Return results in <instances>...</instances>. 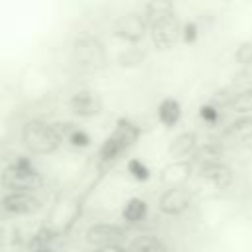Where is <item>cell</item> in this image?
Instances as JSON below:
<instances>
[{
	"label": "cell",
	"mask_w": 252,
	"mask_h": 252,
	"mask_svg": "<svg viewBox=\"0 0 252 252\" xmlns=\"http://www.w3.org/2000/svg\"><path fill=\"white\" fill-rule=\"evenodd\" d=\"M128 236V230L124 224L110 222V220H100L93 222L85 228V242L93 248H102V246H112V244H124Z\"/></svg>",
	"instance_id": "cell-12"
},
{
	"label": "cell",
	"mask_w": 252,
	"mask_h": 252,
	"mask_svg": "<svg viewBox=\"0 0 252 252\" xmlns=\"http://www.w3.org/2000/svg\"><path fill=\"white\" fill-rule=\"evenodd\" d=\"M14 87H16V93L22 104H41L53 94L55 81L43 65L30 63L22 69Z\"/></svg>",
	"instance_id": "cell-6"
},
{
	"label": "cell",
	"mask_w": 252,
	"mask_h": 252,
	"mask_svg": "<svg viewBox=\"0 0 252 252\" xmlns=\"http://www.w3.org/2000/svg\"><path fill=\"white\" fill-rule=\"evenodd\" d=\"M43 199L37 193H20L10 191L0 195V222L6 219L33 217L43 209Z\"/></svg>",
	"instance_id": "cell-9"
},
{
	"label": "cell",
	"mask_w": 252,
	"mask_h": 252,
	"mask_svg": "<svg viewBox=\"0 0 252 252\" xmlns=\"http://www.w3.org/2000/svg\"><path fill=\"white\" fill-rule=\"evenodd\" d=\"M140 126L128 118H120L116 122V126L112 128V132L102 140V144L98 146L96 154H94V167L96 171L104 173L108 171L112 165H116L140 140Z\"/></svg>",
	"instance_id": "cell-2"
},
{
	"label": "cell",
	"mask_w": 252,
	"mask_h": 252,
	"mask_svg": "<svg viewBox=\"0 0 252 252\" xmlns=\"http://www.w3.org/2000/svg\"><path fill=\"white\" fill-rule=\"evenodd\" d=\"M20 142L30 156L37 158H51L61 152L63 138L55 126L45 118L33 116L20 124Z\"/></svg>",
	"instance_id": "cell-4"
},
{
	"label": "cell",
	"mask_w": 252,
	"mask_h": 252,
	"mask_svg": "<svg viewBox=\"0 0 252 252\" xmlns=\"http://www.w3.org/2000/svg\"><path fill=\"white\" fill-rule=\"evenodd\" d=\"M128 252H171V250L161 236L144 232V234L134 236L128 242Z\"/></svg>",
	"instance_id": "cell-21"
},
{
	"label": "cell",
	"mask_w": 252,
	"mask_h": 252,
	"mask_svg": "<svg viewBox=\"0 0 252 252\" xmlns=\"http://www.w3.org/2000/svg\"><path fill=\"white\" fill-rule=\"evenodd\" d=\"M197 165L193 159H177L169 161L161 167L159 171V183L163 189H173V187H189L191 177L195 175Z\"/></svg>",
	"instance_id": "cell-16"
},
{
	"label": "cell",
	"mask_w": 252,
	"mask_h": 252,
	"mask_svg": "<svg viewBox=\"0 0 252 252\" xmlns=\"http://www.w3.org/2000/svg\"><path fill=\"white\" fill-rule=\"evenodd\" d=\"M195 252H226V250L222 248V244H220L217 238H211V240L201 242L199 248H197Z\"/></svg>",
	"instance_id": "cell-30"
},
{
	"label": "cell",
	"mask_w": 252,
	"mask_h": 252,
	"mask_svg": "<svg viewBox=\"0 0 252 252\" xmlns=\"http://www.w3.org/2000/svg\"><path fill=\"white\" fill-rule=\"evenodd\" d=\"M244 217H246V220H248V222L252 224V207H250V209H248V211L244 213Z\"/></svg>",
	"instance_id": "cell-32"
},
{
	"label": "cell",
	"mask_w": 252,
	"mask_h": 252,
	"mask_svg": "<svg viewBox=\"0 0 252 252\" xmlns=\"http://www.w3.org/2000/svg\"><path fill=\"white\" fill-rule=\"evenodd\" d=\"M148 24H150V39L152 45L159 51L171 49L179 39L183 32V24L179 22L173 4L171 2H150L144 10Z\"/></svg>",
	"instance_id": "cell-3"
},
{
	"label": "cell",
	"mask_w": 252,
	"mask_h": 252,
	"mask_svg": "<svg viewBox=\"0 0 252 252\" xmlns=\"http://www.w3.org/2000/svg\"><path fill=\"white\" fill-rule=\"evenodd\" d=\"M226 134L234 140H240V142H248L252 140V114H242V116H236L228 128H226Z\"/></svg>",
	"instance_id": "cell-23"
},
{
	"label": "cell",
	"mask_w": 252,
	"mask_h": 252,
	"mask_svg": "<svg viewBox=\"0 0 252 252\" xmlns=\"http://www.w3.org/2000/svg\"><path fill=\"white\" fill-rule=\"evenodd\" d=\"M197 165V179L205 181L207 185H211L217 191H224L234 183V169L224 163L222 159L219 161H203V163H195Z\"/></svg>",
	"instance_id": "cell-14"
},
{
	"label": "cell",
	"mask_w": 252,
	"mask_h": 252,
	"mask_svg": "<svg viewBox=\"0 0 252 252\" xmlns=\"http://www.w3.org/2000/svg\"><path fill=\"white\" fill-rule=\"evenodd\" d=\"M79 215H81V199L73 191H59V195L53 199L47 211L45 226H49L53 232L61 236L77 222Z\"/></svg>",
	"instance_id": "cell-8"
},
{
	"label": "cell",
	"mask_w": 252,
	"mask_h": 252,
	"mask_svg": "<svg viewBox=\"0 0 252 252\" xmlns=\"http://www.w3.org/2000/svg\"><path fill=\"white\" fill-rule=\"evenodd\" d=\"M126 171H128V175H130L132 179H136V181H148V179L152 177V169H150L142 159H138V158H130V159L126 161Z\"/></svg>",
	"instance_id": "cell-25"
},
{
	"label": "cell",
	"mask_w": 252,
	"mask_h": 252,
	"mask_svg": "<svg viewBox=\"0 0 252 252\" xmlns=\"http://www.w3.org/2000/svg\"><path fill=\"white\" fill-rule=\"evenodd\" d=\"M199 37V26L195 22H187L183 24V32H181V39L185 43H195Z\"/></svg>",
	"instance_id": "cell-29"
},
{
	"label": "cell",
	"mask_w": 252,
	"mask_h": 252,
	"mask_svg": "<svg viewBox=\"0 0 252 252\" xmlns=\"http://www.w3.org/2000/svg\"><path fill=\"white\" fill-rule=\"evenodd\" d=\"M4 236H6V232H4V226H2V222H0V244L4 242Z\"/></svg>",
	"instance_id": "cell-33"
},
{
	"label": "cell",
	"mask_w": 252,
	"mask_h": 252,
	"mask_svg": "<svg viewBox=\"0 0 252 252\" xmlns=\"http://www.w3.org/2000/svg\"><path fill=\"white\" fill-rule=\"evenodd\" d=\"M156 114H158V120L161 126L165 128H175L183 116V108H181V102L173 96H165L159 100L158 108H156Z\"/></svg>",
	"instance_id": "cell-20"
},
{
	"label": "cell",
	"mask_w": 252,
	"mask_h": 252,
	"mask_svg": "<svg viewBox=\"0 0 252 252\" xmlns=\"http://www.w3.org/2000/svg\"><path fill=\"white\" fill-rule=\"evenodd\" d=\"M234 61L240 65V67H250L252 65V41L246 39V41H240L234 49Z\"/></svg>",
	"instance_id": "cell-27"
},
{
	"label": "cell",
	"mask_w": 252,
	"mask_h": 252,
	"mask_svg": "<svg viewBox=\"0 0 252 252\" xmlns=\"http://www.w3.org/2000/svg\"><path fill=\"white\" fill-rule=\"evenodd\" d=\"M91 252H128V244H112V246H102V248H93Z\"/></svg>",
	"instance_id": "cell-31"
},
{
	"label": "cell",
	"mask_w": 252,
	"mask_h": 252,
	"mask_svg": "<svg viewBox=\"0 0 252 252\" xmlns=\"http://www.w3.org/2000/svg\"><path fill=\"white\" fill-rule=\"evenodd\" d=\"M150 215V203L144 199V197H138V195H132L128 197L124 203H122V209H120V219L124 220V224H130V226H136V224H142Z\"/></svg>",
	"instance_id": "cell-19"
},
{
	"label": "cell",
	"mask_w": 252,
	"mask_h": 252,
	"mask_svg": "<svg viewBox=\"0 0 252 252\" xmlns=\"http://www.w3.org/2000/svg\"><path fill=\"white\" fill-rule=\"evenodd\" d=\"M195 203V191L191 187H173L163 189L158 197V211L163 217H181L185 215Z\"/></svg>",
	"instance_id": "cell-13"
},
{
	"label": "cell",
	"mask_w": 252,
	"mask_h": 252,
	"mask_svg": "<svg viewBox=\"0 0 252 252\" xmlns=\"http://www.w3.org/2000/svg\"><path fill=\"white\" fill-rule=\"evenodd\" d=\"M20 106H22V100L16 93V87L0 85V142L2 144L14 130Z\"/></svg>",
	"instance_id": "cell-15"
},
{
	"label": "cell",
	"mask_w": 252,
	"mask_h": 252,
	"mask_svg": "<svg viewBox=\"0 0 252 252\" xmlns=\"http://www.w3.org/2000/svg\"><path fill=\"white\" fill-rule=\"evenodd\" d=\"M61 138H63V144H67V148L71 152H79L83 154L85 150H89L93 146V136L87 128H83L81 124H75V122H55Z\"/></svg>",
	"instance_id": "cell-17"
},
{
	"label": "cell",
	"mask_w": 252,
	"mask_h": 252,
	"mask_svg": "<svg viewBox=\"0 0 252 252\" xmlns=\"http://www.w3.org/2000/svg\"><path fill=\"white\" fill-rule=\"evenodd\" d=\"M0 163H2V142H0Z\"/></svg>",
	"instance_id": "cell-34"
},
{
	"label": "cell",
	"mask_w": 252,
	"mask_h": 252,
	"mask_svg": "<svg viewBox=\"0 0 252 252\" xmlns=\"http://www.w3.org/2000/svg\"><path fill=\"white\" fill-rule=\"evenodd\" d=\"M238 116L242 114H252V87H244L240 91H236L234 94V102H232V108Z\"/></svg>",
	"instance_id": "cell-24"
},
{
	"label": "cell",
	"mask_w": 252,
	"mask_h": 252,
	"mask_svg": "<svg viewBox=\"0 0 252 252\" xmlns=\"http://www.w3.org/2000/svg\"><path fill=\"white\" fill-rule=\"evenodd\" d=\"M89 159L85 154L79 152H57L55 156L49 158L45 177L47 181H53L61 191H73L77 183L81 181L83 173L87 171Z\"/></svg>",
	"instance_id": "cell-7"
},
{
	"label": "cell",
	"mask_w": 252,
	"mask_h": 252,
	"mask_svg": "<svg viewBox=\"0 0 252 252\" xmlns=\"http://www.w3.org/2000/svg\"><path fill=\"white\" fill-rule=\"evenodd\" d=\"M199 134L195 130H183L179 134H175L169 140L167 146V156L171 158V161L177 159H193L197 150H199Z\"/></svg>",
	"instance_id": "cell-18"
},
{
	"label": "cell",
	"mask_w": 252,
	"mask_h": 252,
	"mask_svg": "<svg viewBox=\"0 0 252 252\" xmlns=\"http://www.w3.org/2000/svg\"><path fill=\"white\" fill-rule=\"evenodd\" d=\"M197 112H199L201 122H205V124H209V126H215V124L219 122V118H220V110H219L215 104H211V102H203Z\"/></svg>",
	"instance_id": "cell-28"
},
{
	"label": "cell",
	"mask_w": 252,
	"mask_h": 252,
	"mask_svg": "<svg viewBox=\"0 0 252 252\" xmlns=\"http://www.w3.org/2000/svg\"><path fill=\"white\" fill-rule=\"evenodd\" d=\"M146 57H148V51L142 45H128L118 53L116 63L120 67H126V69H134V67L142 65L146 61Z\"/></svg>",
	"instance_id": "cell-22"
},
{
	"label": "cell",
	"mask_w": 252,
	"mask_h": 252,
	"mask_svg": "<svg viewBox=\"0 0 252 252\" xmlns=\"http://www.w3.org/2000/svg\"><path fill=\"white\" fill-rule=\"evenodd\" d=\"M234 94H236V91H232V89H219V91L213 94V98H211L209 102L215 104L219 110H222V108H232Z\"/></svg>",
	"instance_id": "cell-26"
},
{
	"label": "cell",
	"mask_w": 252,
	"mask_h": 252,
	"mask_svg": "<svg viewBox=\"0 0 252 252\" xmlns=\"http://www.w3.org/2000/svg\"><path fill=\"white\" fill-rule=\"evenodd\" d=\"M112 35L128 45H140L146 35H150V24L144 12L132 10L116 18L112 24Z\"/></svg>",
	"instance_id": "cell-11"
},
{
	"label": "cell",
	"mask_w": 252,
	"mask_h": 252,
	"mask_svg": "<svg viewBox=\"0 0 252 252\" xmlns=\"http://www.w3.org/2000/svg\"><path fill=\"white\" fill-rule=\"evenodd\" d=\"M65 108L77 120H91V118H96L102 114L104 102H102V96L94 89L79 87L67 94Z\"/></svg>",
	"instance_id": "cell-10"
},
{
	"label": "cell",
	"mask_w": 252,
	"mask_h": 252,
	"mask_svg": "<svg viewBox=\"0 0 252 252\" xmlns=\"http://www.w3.org/2000/svg\"><path fill=\"white\" fill-rule=\"evenodd\" d=\"M69 61L81 73H98L108 63L106 43L93 32H81L69 45Z\"/></svg>",
	"instance_id": "cell-5"
},
{
	"label": "cell",
	"mask_w": 252,
	"mask_h": 252,
	"mask_svg": "<svg viewBox=\"0 0 252 252\" xmlns=\"http://www.w3.org/2000/svg\"><path fill=\"white\" fill-rule=\"evenodd\" d=\"M47 183L45 171L33 161L30 154H20L8 159L0 169V187L20 193H37Z\"/></svg>",
	"instance_id": "cell-1"
}]
</instances>
